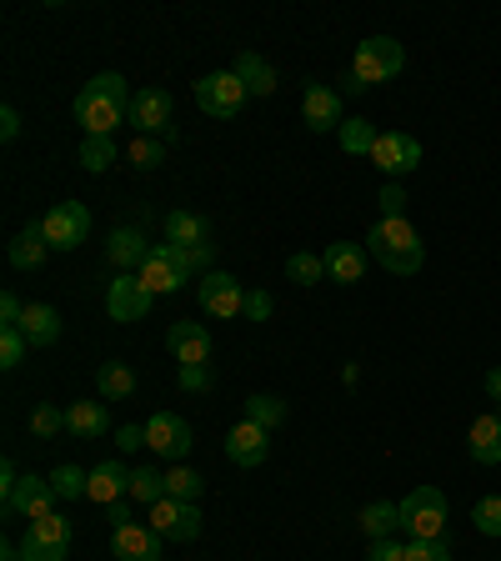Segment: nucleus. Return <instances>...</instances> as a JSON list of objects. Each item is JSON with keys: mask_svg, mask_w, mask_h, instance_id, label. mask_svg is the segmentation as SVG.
Segmentation results:
<instances>
[{"mask_svg": "<svg viewBox=\"0 0 501 561\" xmlns=\"http://www.w3.org/2000/svg\"><path fill=\"white\" fill-rule=\"evenodd\" d=\"M21 316H25L21 296H15V291H5V296H0V327H21Z\"/></svg>", "mask_w": 501, "mask_h": 561, "instance_id": "de8ad7c7", "label": "nucleus"}, {"mask_svg": "<svg viewBox=\"0 0 501 561\" xmlns=\"http://www.w3.org/2000/svg\"><path fill=\"white\" fill-rule=\"evenodd\" d=\"M401 70H407V50H401V41H391V35H366L362 46H356V60H351L346 91L362 95L382 81H397Z\"/></svg>", "mask_w": 501, "mask_h": 561, "instance_id": "7ed1b4c3", "label": "nucleus"}, {"mask_svg": "<svg viewBox=\"0 0 501 561\" xmlns=\"http://www.w3.org/2000/svg\"><path fill=\"white\" fill-rule=\"evenodd\" d=\"M191 421L175 416V411H156L151 421H146V446H151L156 456H166V461H186L191 456Z\"/></svg>", "mask_w": 501, "mask_h": 561, "instance_id": "9d476101", "label": "nucleus"}, {"mask_svg": "<svg viewBox=\"0 0 501 561\" xmlns=\"http://www.w3.org/2000/svg\"><path fill=\"white\" fill-rule=\"evenodd\" d=\"M166 241L171 245H206L210 241L206 216H196V210H171V216H166Z\"/></svg>", "mask_w": 501, "mask_h": 561, "instance_id": "bb28decb", "label": "nucleus"}, {"mask_svg": "<svg viewBox=\"0 0 501 561\" xmlns=\"http://www.w3.org/2000/svg\"><path fill=\"white\" fill-rule=\"evenodd\" d=\"M356 526H362L372 541H386L401 531V502H372L362 506V516H356Z\"/></svg>", "mask_w": 501, "mask_h": 561, "instance_id": "a878e982", "label": "nucleus"}, {"mask_svg": "<svg viewBox=\"0 0 501 561\" xmlns=\"http://www.w3.org/2000/svg\"><path fill=\"white\" fill-rule=\"evenodd\" d=\"M161 531H151V526L140 522H121L116 537H111V551H116V561H161Z\"/></svg>", "mask_w": 501, "mask_h": 561, "instance_id": "2eb2a0df", "label": "nucleus"}, {"mask_svg": "<svg viewBox=\"0 0 501 561\" xmlns=\"http://www.w3.org/2000/svg\"><path fill=\"white\" fill-rule=\"evenodd\" d=\"M41 231H46L50 251H76V245L91 236V210H86L81 201H60V206H50L46 216H41Z\"/></svg>", "mask_w": 501, "mask_h": 561, "instance_id": "0eeeda50", "label": "nucleus"}, {"mask_svg": "<svg viewBox=\"0 0 501 561\" xmlns=\"http://www.w3.org/2000/svg\"><path fill=\"white\" fill-rule=\"evenodd\" d=\"M56 432H66V411L50 407V401H41V407L31 411V436L35 442H50Z\"/></svg>", "mask_w": 501, "mask_h": 561, "instance_id": "c9c22d12", "label": "nucleus"}, {"mask_svg": "<svg viewBox=\"0 0 501 561\" xmlns=\"http://www.w3.org/2000/svg\"><path fill=\"white\" fill-rule=\"evenodd\" d=\"M401 531L411 541H442L446 531V491L417 486L401 496Z\"/></svg>", "mask_w": 501, "mask_h": 561, "instance_id": "20e7f679", "label": "nucleus"}, {"mask_svg": "<svg viewBox=\"0 0 501 561\" xmlns=\"http://www.w3.org/2000/svg\"><path fill=\"white\" fill-rule=\"evenodd\" d=\"M321 256H327V276L341 280V286H356L366 276V245L356 241H331Z\"/></svg>", "mask_w": 501, "mask_h": 561, "instance_id": "aec40b11", "label": "nucleus"}, {"mask_svg": "<svg viewBox=\"0 0 501 561\" xmlns=\"http://www.w3.org/2000/svg\"><path fill=\"white\" fill-rule=\"evenodd\" d=\"M271 311H276L271 291H246V321H271Z\"/></svg>", "mask_w": 501, "mask_h": 561, "instance_id": "a18cd8bd", "label": "nucleus"}, {"mask_svg": "<svg viewBox=\"0 0 501 561\" xmlns=\"http://www.w3.org/2000/svg\"><path fill=\"white\" fill-rule=\"evenodd\" d=\"M366 161H372L376 171H386L391 181H401V175H411L421 165V140L417 136H401V130H382Z\"/></svg>", "mask_w": 501, "mask_h": 561, "instance_id": "1a4fd4ad", "label": "nucleus"}, {"mask_svg": "<svg viewBox=\"0 0 501 561\" xmlns=\"http://www.w3.org/2000/svg\"><path fill=\"white\" fill-rule=\"evenodd\" d=\"M5 256H11V266H15V271H35V266H46L50 241H46V231H41V221L25 226V231L11 241V251H5Z\"/></svg>", "mask_w": 501, "mask_h": 561, "instance_id": "393cba45", "label": "nucleus"}, {"mask_svg": "<svg viewBox=\"0 0 501 561\" xmlns=\"http://www.w3.org/2000/svg\"><path fill=\"white\" fill-rule=\"evenodd\" d=\"M66 432L81 436V442H101V436L111 432V411H105V401H70L66 407Z\"/></svg>", "mask_w": 501, "mask_h": 561, "instance_id": "412c9836", "label": "nucleus"}, {"mask_svg": "<svg viewBox=\"0 0 501 561\" xmlns=\"http://www.w3.org/2000/svg\"><path fill=\"white\" fill-rule=\"evenodd\" d=\"M140 276V286L151 296H171V291H181L191 280V266H186V251L181 245H171V241H156L151 245V256H146V266L136 271Z\"/></svg>", "mask_w": 501, "mask_h": 561, "instance_id": "39448f33", "label": "nucleus"}, {"mask_svg": "<svg viewBox=\"0 0 501 561\" xmlns=\"http://www.w3.org/2000/svg\"><path fill=\"white\" fill-rule=\"evenodd\" d=\"M246 421H257V426L276 432L281 421H286V401H281V397H266V391H257V397H246Z\"/></svg>", "mask_w": 501, "mask_h": 561, "instance_id": "7c9ffc66", "label": "nucleus"}, {"mask_svg": "<svg viewBox=\"0 0 501 561\" xmlns=\"http://www.w3.org/2000/svg\"><path fill=\"white\" fill-rule=\"evenodd\" d=\"M25 351H31V341H25L21 327H0V366L5 371H15L25 362Z\"/></svg>", "mask_w": 501, "mask_h": 561, "instance_id": "58836bf2", "label": "nucleus"}, {"mask_svg": "<svg viewBox=\"0 0 501 561\" xmlns=\"http://www.w3.org/2000/svg\"><path fill=\"white\" fill-rule=\"evenodd\" d=\"M86 496H91V502H101V506H116L121 496H130V467H121V461H101V467L91 471Z\"/></svg>", "mask_w": 501, "mask_h": 561, "instance_id": "4be33fe9", "label": "nucleus"}, {"mask_svg": "<svg viewBox=\"0 0 501 561\" xmlns=\"http://www.w3.org/2000/svg\"><path fill=\"white\" fill-rule=\"evenodd\" d=\"M286 276H292L296 286H316V280L327 276V256H316V251H296V256L286 261Z\"/></svg>", "mask_w": 501, "mask_h": 561, "instance_id": "f704fd0d", "label": "nucleus"}, {"mask_svg": "<svg viewBox=\"0 0 501 561\" xmlns=\"http://www.w3.org/2000/svg\"><path fill=\"white\" fill-rule=\"evenodd\" d=\"M151 531H161L166 541H196V537H201V512H196V502H175V496L156 502V506H151Z\"/></svg>", "mask_w": 501, "mask_h": 561, "instance_id": "f8f14e48", "label": "nucleus"}, {"mask_svg": "<svg viewBox=\"0 0 501 561\" xmlns=\"http://www.w3.org/2000/svg\"><path fill=\"white\" fill-rule=\"evenodd\" d=\"M471 526H477L481 537H501V496H481L471 506Z\"/></svg>", "mask_w": 501, "mask_h": 561, "instance_id": "ea45409f", "label": "nucleus"}, {"mask_svg": "<svg viewBox=\"0 0 501 561\" xmlns=\"http://www.w3.org/2000/svg\"><path fill=\"white\" fill-rule=\"evenodd\" d=\"M130 165H136V171H156V165L166 161V140H156V136H136L130 140Z\"/></svg>", "mask_w": 501, "mask_h": 561, "instance_id": "e433bc0d", "label": "nucleus"}, {"mask_svg": "<svg viewBox=\"0 0 501 561\" xmlns=\"http://www.w3.org/2000/svg\"><path fill=\"white\" fill-rule=\"evenodd\" d=\"M487 397L501 407V366H491V371H487Z\"/></svg>", "mask_w": 501, "mask_h": 561, "instance_id": "3c124183", "label": "nucleus"}, {"mask_svg": "<svg viewBox=\"0 0 501 561\" xmlns=\"http://www.w3.org/2000/svg\"><path fill=\"white\" fill-rule=\"evenodd\" d=\"M201 296V311L206 316H221V321H236V316H246V286L231 276V271H206L196 286Z\"/></svg>", "mask_w": 501, "mask_h": 561, "instance_id": "6e6552de", "label": "nucleus"}, {"mask_svg": "<svg viewBox=\"0 0 501 561\" xmlns=\"http://www.w3.org/2000/svg\"><path fill=\"white\" fill-rule=\"evenodd\" d=\"M366 256L382 261L391 276H417L421 261H426V245H421L417 226L407 216H382V221L366 231Z\"/></svg>", "mask_w": 501, "mask_h": 561, "instance_id": "f03ea898", "label": "nucleus"}, {"mask_svg": "<svg viewBox=\"0 0 501 561\" xmlns=\"http://www.w3.org/2000/svg\"><path fill=\"white\" fill-rule=\"evenodd\" d=\"M95 391H101L105 401H130L136 397V371H130L126 362H105L101 371H95Z\"/></svg>", "mask_w": 501, "mask_h": 561, "instance_id": "c85d7f7f", "label": "nucleus"}, {"mask_svg": "<svg viewBox=\"0 0 501 561\" xmlns=\"http://www.w3.org/2000/svg\"><path fill=\"white\" fill-rule=\"evenodd\" d=\"M175 381H181V391H210V366H181L175 371Z\"/></svg>", "mask_w": 501, "mask_h": 561, "instance_id": "c03bdc74", "label": "nucleus"}, {"mask_svg": "<svg viewBox=\"0 0 501 561\" xmlns=\"http://www.w3.org/2000/svg\"><path fill=\"white\" fill-rule=\"evenodd\" d=\"M86 486H91V471L70 467V461L50 471V491H56V502H76V496H86Z\"/></svg>", "mask_w": 501, "mask_h": 561, "instance_id": "2f4dec72", "label": "nucleus"}, {"mask_svg": "<svg viewBox=\"0 0 501 561\" xmlns=\"http://www.w3.org/2000/svg\"><path fill=\"white\" fill-rule=\"evenodd\" d=\"M467 451H471V461H477V467H497V461H501V416H497V411L471 421Z\"/></svg>", "mask_w": 501, "mask_h": 561, "instance_id": "5701e85b", "label": "nucleus"}, {"mask_svg": "<svg viewBox=\"0 0 501 561\" xmlns=\"http://www.w3.org/2000/svg\"><path fill=\"white\" fill-rule=\"evenodd\" d=\"M171 95L156 91V85H146V91H136V101H130V126L140 130V136H171Z\"/></svg>", "mask_w": 501, "mask_h": 561, "instance_id": "ddd939ff", "label": "nucleus"}, {"mask_svg": "<svg viewBox=\"0 0 501 561\" xmlns=\"http://www.w3.org/2000/svg\"><path fill=\"white\" fill-rule=\"evenodd\" d=\"M407 561H452L446 541H407Z\"/></svg>", "mask_w": 501, "mask_h": 561, "instance_id": "37998d69", "label": "nucleus"}, {"mask_svg": "<svg viewBox=\"0 0 501 561\" xmlns=\"http://www.w3.org/2000/svg\"><path fill=\"white\" fill-rule=\"evenodd\" d=\"M5 512L31 516V522L50 516V512H56V491H50V477H21V481H15V491L5 496Z\"/></svg>", "mask_w": 501, "mask_h": 561, "instance_id": "dca6fc26", "label": "nucleus"}, {"mask_svg": "<svg viewBox=\"0 0 501 561\" xmlns=\"http://www.w3.org/2000/svg\"><path fill=\"white\" fill-rule=\"evenodd\" d=\"M0 561H21V547H0Z\"/></svg>", "mask_w": 501, "mask_h": 561, "instance_id": "603ef678", "label": "nucleus"}, {"mask_svg": "<svg viewBox=\"0 0 501 561\" xmlns=\"http://www.w3.org/2000/svg\"><path fill=\"white\" fill-rule=\"evenodd\" d=\"M130 502H140V506L166 502V477H161V471H151V467L130 471Z\"/></svg>", "mask_w": 501, "mask_h": 561, "instance_id": "473e14b6", "label": "nucleus"}, {"mask_svg": "<svg viewBox=\"0 0 501 561\" xmlns=\"http://www.w3.org/2000/svg\"><path fill=\"white\" fill-rule=\"evenodd\" d=\"M341 151L346 156H372V146H376V136H382V130L372 126V121H362V116H351V121H341Z\"/></svg>", "mask_w": 501, "mask_h": 561, "instance_id": "c756f323", "label": "nucleus"}, {"mask_svg": "<svg viewBox=\"0 0 501 561\" xmlns=\"http://www.w3.org/2000/svg\"><path fill=\"white\" fill-rule=\"evenodd\" d=\"M66 551H70V547L41 541V537H31V531H25V541H21V561H66Z\"/></svg>", "mask_w": 501, "mask_h": 561, "instance_id": "a19ab883", "label": "nucleus"}, {"mask_svg": "<svg viewBox=\"0 0 501 561\" xmlns=\"http://www.w3.org/2000/svg\"><path fill=\"white\" fill-rule=\"evenodd\" d=\"M301 116H306V126H311V130H341V121H346L341 91H331V85H306Z\"/></svg>", "mask_w": 501, "mask_h": 561, "instance_id": "f3484780", "label": "nucleus"}, {"mask_svg": "<svg viewBox=\"0 0 501 561\" xmlns=\"http://www.w3.org/2000/svg\"><path fill=\"white\" fill-rule=\"evenodd\" d=\"M0 136H5V140L21 136V111H15V105H5V111H0Z\"/></svg>", "mask_w": 501, "mask_h": 561, "instance_id": "8fccbe9b", "label": "nucleus"}, {"mask_svg": "<svg viewBox=\"0 0 501 561\" xmlns=\"http://www.w3.org/2000/svg\"><path fill=\"white\" fill-rule=\"evenodd\" d=\"M130 101H136V95L126 91V76L101 70V76H91V81L81 85V95H76V121H81L86 136H116L121 121H130Z\"/></svg>", "mask_w": 501, "mask_h": 561, "instance_id": "f257e3e1", "label": "nucleus"}, {"mask_svg": "<svg viewBox=\"0 0 501 561\" xmlns=\"http://www.w3.org/2000/svg\"><path fill=\"white\" fill-rule=\"evenodd\" d=\"M366 561H407V547H401L397 537L372 541V551H366Z\"/></svg>", "mask_w": 501, "mask_h": 561, "instance_id": "49530a36", "label": "nucleus"}, {"mask_svg": "<svg viewBox=\"0 0 501 561\" xmlns=\"http://www.w3.org/2000/svg\"><path fill=\"white\" fill-rule=\"evenodd\" d=\"M376 206H382V216H407V191H401L397 181H386L382 196H376Z\"/></svg>", "mask_w": 501, "mask_h": 561, "instance_id": "79ce46f5", "label": "nucleus"}, {"mask_svg": "<svg viewBox=\"0 0 501 561\" xmlns=\"http://www.w3.org/2000/svg\"><path fill=\"white\" fill-rule=\"evenodd\" d=\"M21 331H25L31 346H56L60 341V311L56 306H46V301H31L25 306V316H21Z\"/></svg>", "mask_w": 501, "mask_h": 561, "instance_id": "b1692460", "label": "nucleus"}, {"mask_svg": "<svg viewBox=\"0 0 501 561\" xmlns=\"http://www.w3.org/2000/svg\"><path fill=\"white\" fill-rule=\"evenodd\" d=\"M201 486H206V481H201L191 467H175V471H166V496H175V502H196V496H201Z\"/></svg>", "mask_w": 501, "mask_h": 561, "instance_id": "4c0bfd02", "label": "nucleus"}, {"mask_svg": "<svg viewBox=\"0 0 501 561\" xmlns=\"http://www.w3.org/2000/svg\"><path fill=\"white\" fill-rule=\"evenodd\" d=\"M116 446H121V451H136V446H146V426H116Z\"/></svg>", "mask_w": 501, "mask_h": 561, "instance_id": "09e8293b", "label": "nucleus"}, {"mask_svg": "<svg viewBox=\"0 0 501 561\" xmlns=\"http://www.w3.org/2000/svg\"><path fill=\"white\" fill-rule=\"evenodd\" d=\"M156 296L140 286L136 271H116V280H111V291H105V311H111V321H140V316L151 311Z\"/></svg>", "mask_w": 501, "mask_h": 561, "instance_id": "9b49d317", "label": "nucleus"}, {"mask_svg": "<svg viewBox=\"0 0 501 561\" xmlns=\"http://www.w3.org/2000/svg\"><path fill=\"white\" fill-rule=\"evenodd\" d=\"M116 136H86L81 140V165L86 171H111V161H116Z\"/></svg>", "mask_w": 501, "mask_h": 561, "instance_id": "72a5a7b5", "label": "nucleus"}, {"mask_svg": "<svg viewBox=\"0 0 501 561\" xmlns=\"http://www.w3.org/2000/svg\"><path fill=\"white\" fill-rule=\"evenodd\" d=\"M231 70L246 81V91H251V95H271V91H276V70H271V60H261L257 50H241Z\"/></svg>", "mask_w": 501, "mask_h": 561, "instance_id": "cd10ccee", "label": "nucleus"}, {"mask_svg": "<svg viewBox=\"0 0 501 561\" xmlns=\"http://www.w3.org/2000/svg\"><path fill=\"white\" fill-rule=\"evenodd\" d=\"M146 256H151V241H146L136 226H121V231H111V241H105V261L116 271H140Z\"/></svg>", "mask_w": 501, "mask_h": 561, "instance_id": "6ab92c4d", "label": "nucleus"}, {"mask_svg": "<svg viewBox=\"0 0 501 561\" xmlns=\"http://www.w3.org/2000/svg\"><path fill=\"white\" fill-rule=\"evenodd\" d=\"M246 101H251V91H246V81L236 76V70H210V76H201L196 81V105L206 111V116H216V121L241 116Z\"/></svg>", "mask_w": 501, "mask_h": 561, "instance_id": "423d86ee", "label": "nucleus"}, {"mask_svg": "<svg viewBox=\"0 0 501 561\" xmlns=\"http://www.w3.org/2000/svg\"><path fill=\"white\" fill-rule=\"evenodd\" d=\"M166 346L175 351V362L181 366H210V331L201 327V321H175L171 331H166Z\"/></svg>", "mask_w": 501, "mask_h": 561, "instance_id": "a211bd4d", "label": "nucleus"}, {"mask_svg": "<svg viewBox=\"0 0 501 561\" xmlns=\"http://www.w3.org/2000/svg\"><path fill=\"white\" fill-rule=\"evenodd\" d=\"M226 456H231L236 467H246V471L261 467V461L271 456V432H266V426H257V421L241 416L231 426V436H226Z\"/></svg>", "mask_w": 501, "mask_h": 561, "instance_id": "4468645a", "label": "nucleus"}]
</instances>
